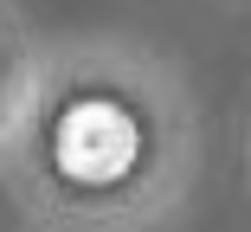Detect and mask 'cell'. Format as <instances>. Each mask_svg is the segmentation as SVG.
<instances>
[{
	"label": "cell",
	"mask_w": 251,
	"mask_h": 232,
	"mask_svg": "<svg viewBox=\"0 0 251 232\" xmlns=\"http://www.w3.org/2000/svg\"><path fill=\"white\" fill-rule=\"evenodd\" d=\"M52 155L58 168L77 180V187H110V180H123L142 155V129L123 103L110 97H84L58 116V135H52Z\"/></svg>",
	"instance_id": "1"
}]
</instances>
